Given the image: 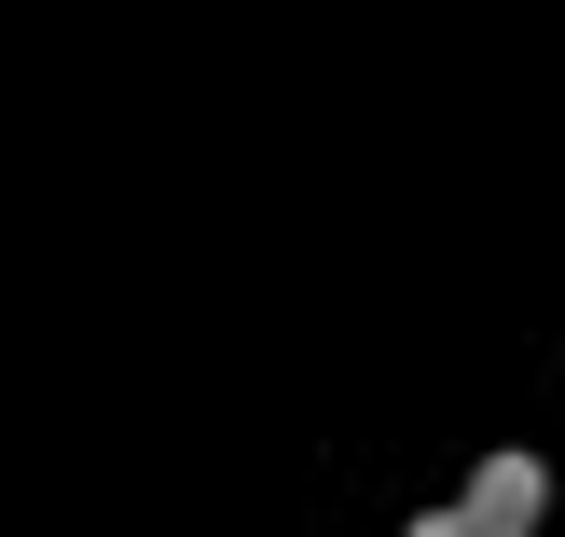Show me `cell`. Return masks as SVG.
Listing matches in <instances>:
<instances>
[{"instance_id":"6da1fadb","label":"cell","mask_w":565,"mask_h":537,"mask_svg":"<svg viewBox=\"0 0 565 537\" xmlns=\"http://www.w3.org/2000/svg\"><path fill=\"white\" fill-rule=\"evenodd\" d=\"M539 511H552V469H539V455H483L469 496H456L469 537H539Z\"/></svg>"},{"instance_id":"7a4b0ae2","label":"cell","mask_w":565,"mask_h":537,"mask_svg":"<svg viewBox=\"0 0 565 537\" xmlns=\"http://www.w3.org/2000/svg\"><path fill=\"white\" fill-rule=\"evenodd\" d=\"M414 537H469V524H456V511H428V524H414Z\"/></svg>"}]
</instances>
